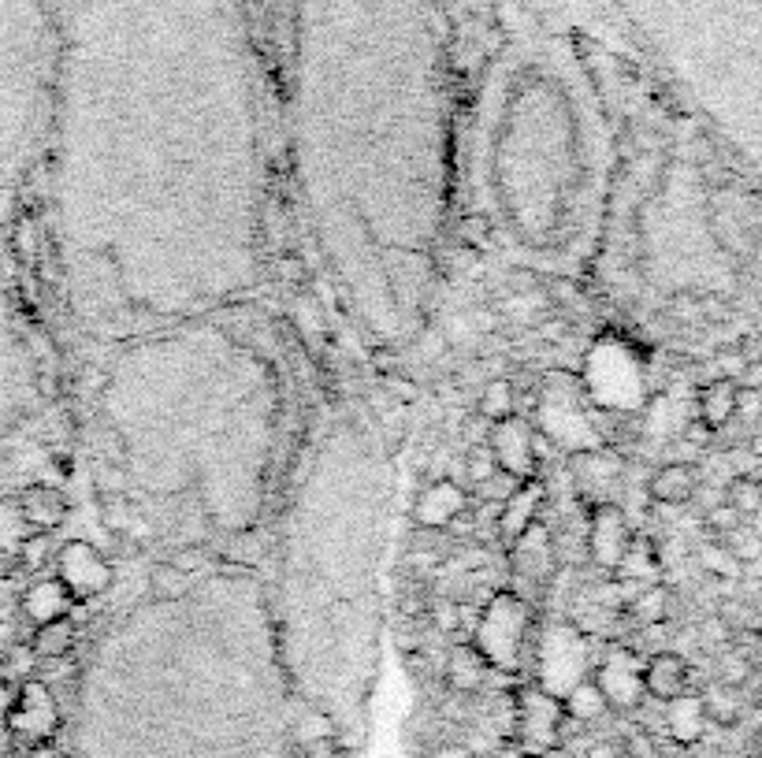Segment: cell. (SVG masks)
I'll return each instance as SVG.
<instances>
[{
    "label": "cell",
    "instance_id": "cell-45",
    "mask_svg": "<svg viewBox=\"0 0 762 758\" xmlns=\"http://www.w3.org/2000/svg\"><path fill=\"white\" fill-rule=\"evenodd\" d=\"M759 744H762V740H759Z\"/></svg>",
    "mask_w": 762,
    "mask_h": 758
},
{
    "label": "cell",
    "instance_id": "cell-36",
    "mask_svg": "<svg viewBox=\"0 0 762 758\" xmlns=\"http://www.w3.org/2000/svg\"><path fill=\"white\" fill-rule=\"evenodd\" d=\"M625 755L629 758H658V744L647 736V732H632L625 740Z\"/></svg>",
    "mask_w": 762,
    "mask_h": 758
},
{
    "label": "cell",
    "instance_id": "cell-21",
    "mask_svg": "<svg viewBox=\"0 0 762 758\" xmlns=\"http://www.w3.org/2000/svg\"><path fill=\"white\" fill-rule=\"evenodd\" d=\"M30 647H34V654H38V662L67 658L71 647H75V625H71V617H56V621L38 625L34 628V636H30Z\"/></svg>",
    "mask_w": 762,
    "mask_h": 758
},
{
    "label": "cell",
    "instance_id": "cell-39",
    "mask_svg": "<svg viewBox=\"0 0 762 758\" xmlns=\"http://www.w3.org/2000/svg\"><path fill=\"white\" fill-rule=\"evenodd\" d=\"M584 758H621V751L614 744H595L584 751Z\"/></svg>",
    "mask_w": 762,
    "mask_h": 758
},
{
    "label": "cell",
    "instance_id": "cell-41",
    "mask_svg": "<svg viewBox=\"0 0 762 758\" xmlns=\"http://www.w3.org/2000/svg\"><path fill=\"white\" fill-rule=\"evenodd\" d=\"M8 751H15V732L8 729V721H0V758L8 755Z\"/></svg>",
    "mask_w": 762,
    "mask_h": 758
},
{
    "label": "cell",
    "instance_id": "cell-26",
    "mask_svg": "<svg viewBox=\"0 0 762 758\" xmlns=\"http://www.w3.org/2000/svg\"><path fill=\"white\" fill-rule=\"evenodd\" d=\"M476 413H480L487 424L513 417L517 409H513V383L510 379H491V383L484 387V394H480V402H476Z\"/></svg>",
    "mask_w": 762,
    "mask_h": 758
},
{
    "label": "cell",
    "instance_id": "cell-20",
    "mask_svg": "<svg viewBox=\"0 0 762 758\" xmlns=\"http://www.w3.org/2000/svg\"><path fill=\"white\" fill-rule=\"evenodd\" d=\"M562 710H565V721H599L610 710V703H606V695L599 692V684L595 680H577L569 692L562 695Z\"/></svg>",
    "mask_w": 762,
    "mask_h": 758
},
{
    "label": "cell",
    "instance_id": "cell-33",
    "mask_svg": "<svg viewBox=\"0 0 762 758\" xmlns=\"http://www.w3.org/2000/svg\"><path fill=\"white\" fill-rule=\"evenodd\" d=\"M707 528H714V532H736V528H740V513H736L729 502H718V506L707 513Z\"/></svg>",
    "mask_w": 762,
    "mask_h": 758
},
{
    "label": "cell",
    "instance_id": "cell-44",
    "mask_svg": "<svg viewBox=\"0 0 762 758\" xmlns=\"http://www.w3.org/2000/svg\"><path fill=\"white\" fill-rule=\"evenodd\" d=\"M4 758H27V755H23V751H8Z\"/></svg>",
    "mask_w": 762,
    "mask_h": 758
},
{
    "label": "cell",
    "instance_id": "cell-19",
    "mask_svg": "<svg viewBox=\"0 0 762 758\" xmlns=\"http://www.w3.org/2000/svg\"><path fill=\"white\" fill-rule=\"evenodd\" d=\"M666 725H670V736L677 744H699L703 732H707V714H703V703L699 695H677L670 703V714H666Z\"/></svg>",
    "mask_w": 762,
    "mask_h": 758
},
{
    "label": "cell",
    "instance_id": "cell-18",
    "mask_svg": "<svg viewBox=\"0 0 762 758\" xmlns=\"http://www.w3.org/2000/svg\"><path fill=\"white\" fill-rule=\"evenodd\" d=\"M487 677V662L484 654L476 651L473 643H458V647H450V658H447V684L454 692H476Z\"/></svg>",
    "mask_w": 762,
    "mask_h": 758
},
{
    "label": "cell",
    "instance_id": "cell-34",
    "mask_svg": "<svg viewBox=\"0 0 762 758\" xmlns=\"http://www.w3.org/2000/svg\"><path fill=\"white\" fill-rule=\"evenodd\" d=\"M432 621L439 632H458L461 628V606L458 602H439L432 610Z\"/></svg>",
    "mask_w": 762,
    "mask_h": 758
},
{
    "label": "cell",
    "instance_id": "cell-14",
    "mask_svg": "<svg viewBox=\"0 0 762 758\" xmlns=\"http://www.w3.org/2000/svg\"><path fill=\"white\" fill-rule=\"evenodd\" d=\"M15 502L23 510V521L30 524V532H56L67 521V498L49 484L23 487V495Z\"/></svg>",
    "mask_w": 762,
    "mask_h": 758
},
{
    "label": "cell",
    "instance_id": "cell-27",
    "mask_svg": "<svg viewBox=\"0 0 762 758\" xmlns=\"http://www.w3.org/2000/svg\"><path fill=\"white\" fill-rule=\"evenodd\" d=\"M38 673V654L30 643H19L15 640L8 651H0V680H8V684H23Z\"/></svg>",
    "mask_w": 762,
    "mask_h": 758
},
{
    "label": "cell",
    "instance_id": "cell-22",
    "mask_svg": "<svg viewBox=\"0 0 762 758\" xmlns=\"http://www.w3.org/2000/svg\"><path fill=\"white\" fill-rule=\"evenodd\" d=\"M614 573H618V580H625V584H640V588H644L647 576L658 573L655 543H651L647 536H632L629 550H625V558H621V565L614 569Z\"/></svg>",
    "mask_w": 762,
    "mask_h": 758
},
{
    "label": "cell",
    "instance_id": "cell-2",
    "mask_svg": "<svg viewBox=\"0 0 762 758\" xmlns=\"http://www.w3.org/2000/svg\"><path fill=\"white\" fill-rule=\"evenodd\" d=\"M562 699L543 688H521L517 692V714H513V732L521 740V751L528 758L551 755L562 744Z\"/></svg>",
    "mask_w": 762,
    "mask_h": 758
},
{
    "label": "cell",
    "instance_id": "cell-11",
    "mask_svg": "<svg viewBox=\"0 0 762 758\" xmlns=\"http://www.w3.org/2000/svg\"><path fill=\"white\" fill-rule=\"evenodd\" d=\"M543 498H547V487L539 484L536 476L513 487L510 498H506V506L499 510V536L506 539V543L521 539L528 528L536 524L539 510H543Z\"/></svg>",
    "mask_w": 762,
    "mask_h": 758
},
{
    "label": "cell",
    "instance_id": "cell-12",
    "mask_svg": "<svg viewBox=\"0 0 762 758\" xmlns=\"http://www.w3.org/2000/svg\"><path fill=\"white\" fill-rule=\"evenodd\" d=\"M692 669L677 651H658L644 662V692L658 703H673L677 695L688 692Z\"/></svg>",
    "mask_w": 762,
    "mask_h": 758
},
{
    "label": "cell",
    "instance_id": "cell-31",
    "mask_svg": "<svg viewBox=\"0 0 762 758\" xmlns=\"http://www.w3.org/2000/svg\"><path fill=\"white\" fill-rule=\"evenodd\" d=\"M755 666H751V658L744 651H729L722 654V662H718V684H729V688H740V684H748Z\"/></svg>",
    "mask_w": 762,
    "mask_h": 758
},
{
    "label": "cell",
    "instance_id": "cell-42",
    "mask_svg": "<svg viewBox=\"0 0 762 758\" xmlns=\"http://www.w3.org/2000/svg\"><path fill=\"white\" fill-rule=\"evenodd\" d=\"M27 758H64V755H60V751L53 747V740H49V744H34V747H30Z\"/></svg>",
    "mask_w": 762,
    "mask_h": 758
},
{
    "label": "cell",
    "instance_id": "cell-28",
    "mask_svg": "<svg viewBox=\"0 0 762 758\" xmlns=\"http://www.w3.org/2000/svg\"><path fill=\"white\" fill-rule=\"evenodd\" d=\"M725 502L733 506L740 517H751V513L762 510V480L759 476H751V472H740L729 480L725 487Z\"/></svg>",
    "mask_w": 762,
    "mask_h": 758
},
{
    "label": "cell",
    "instance_id": "cell-29",
    "mask_svg": "<svg viewBox=\"0 0 762 758\" xmlns=\"http://www.w3.org/2000/svg\"><path fill=\"white\" fill-rule=\"evenodd\" d=\"M30 536V524L15 498H0V554H15V547Z\"/></svg>",
    "mask_w": 762,
    "mask_h": 758
},
{
    "label": "cell",
    "instance_id": "cell-5",
    "mask_svg": "<svg viewBox=\"0 0 762 758\" xmlns=\"http://www.w3.org/2000/svg\"><path fill=\"white\" fill-rule=\"evenodd\" d=\"M8 729L15 732V740H27L34 744H49L60 729V703H56L53 688L41 677H30L19 684L15 706L8 714Z\"/></svg>",
    "mask_w": 762,
    "mask_h": 758
},
{
    "label": "cell",
    "instance_id": "cell-40",
    "mask_svg": "<svg viewBox=\"0 0 762 758\" xmlns=\"http://www.w3.org/2000/svg\"><path fill=\"white\" fill-rule=\"evenodd\" d=\"M12 643H15V625L8 617H0V651H8Z\"/></svg>",
    "mask_w": 762,
    "mask_h": 758
},
{
    "label": "cell",
    "instance_id": "cell-13",
    "mask_svg": "<svg viewBox=\"0 0 762 758\" xmlns=\"http://www.w3.org/2000/svg\"><path fill=\"white\" fill-rule=\"evenodd\" d=\"M510 558H513V573L521 576V580H528V584H539V580L554 569L551 532L536 521L525 536L510 543Z\"/></svg>",
    "mask_w": 762,
    "mask_h": 758
},
{
    "label": "cell",
    "instance_id": "cell-38",
    "mask_svg": "<svg viewBox=\"0 0 762 758\" xmlns=\"http://www.w3.org/2000/svg\"><path fill=\"white\" fill-rule=\"evenodd\" d=\"M432 758H473V747L469 744H443Z\"/></svg>",
    "mask_w": 762,
    "mask_h": 758
},
{
    "label": "cell",
    "instance_id": "cell-8",
    "mask_svg": "<svg viewBox=\"0 0 762 758\" xmlns=\"http://www.w3.org/2000/svg\"><path fill=\"white\" fill-rule=\"evenodd\" d=\"M632 536L636 532L629 528V517H625L618 502L588 506V554H592L595 565H603V569L614 573L621 558H625V550H629Z\"/></svg>",
    "mask_w": 762,
    "mask_h": 758
},
{
    "label": "cell",
    "instance_id": "cell-15",
    "mask_svg": "<svg viewBox=\"0 0 762 758\" xmlns=\"http://www.w3.org/2000/svg\"><path fill=\"white\" fill-rule=\"evenodd\" d=\"M19 606H23V614H27L34 625H45V621H56V617L71 614L75 599H71V591H67L64 584L53 576V580H38V584H30Z\"/></svg>",
    "mask_w": 762,
    "mask_h": 758
},
{
    "label": "cell",
    "instance_id": "cell-43",
    "mask_svg": "<svg viewBox=\"0 0 762 758\" xmlns=\"http://www.w3.org/2000/svg\"><path fill=\"white\" fill-rule=\"evenodd\" d=\"M539 335H547V339H558V335H565V324H543V327H539Z\"/></svg>",
    "mask_w": 762,
    "mask_h": 758
},
{
    "label": "cell",
    "instance_id": "cell-17",
    "mask_svg": "<svg viewBox=\"0 0 762 758\" xmlns=\"http://www.w3.org/2000/svg\"><path fill=\"white\" fill-rule=\"evenodd\" d=\"M736 379H710L707 387L699 391V424L707 432H722L725 424L736 417Z\"/></svg>",
    "mask_w": 762,
    "mask_h": 758
},
{
    "label": "cell",
    "instance_id": "cell-4",
    "mask_svg": "<svg viewBox=\"0 0 762 758\" xmlns=\"http://www.w3.org/2000/svg\"><path fill=\"white\" fill-rule=\"evenodd\" d=\"M588 669V636L577 625H554L539 647V673L543 692L565 695Z\"/></svg>",
    "mask_w": 762,
    "mask_h": 758
},
{
    "label": "cell",
    "instance_id": "cell-9",
    "mask_svg": "<svg viewBox=\"0 0 762 758\" xmlns=\"http://www.w3.org/2000/svg\"><path fill=\"white\" fill-rule=\"evenodd\" d=\"M595 684L606 695V703L618 710H632L644 703V662L629 651V647H610L606 658L595 669Z\"/></svg>",
    "mask_w": 762,
    "mask_h": 758
},
{
    "label": "cell",
    "instance_id": "cell-30",
    "mask_svg": "<svg viewBox=\"0 0 762 758\" xmlns=\"http://www.w3.org/2000/svg\"><path fill=\"white\" fill-rule=\"evenodd\" d=\"M15 565L27 569V573H38L41 565H49L53 558V532H30L19 547H15Z\"/></svg>",
    "mask_w": 762,
    "mask_h": 758
},
{
    "label": "cell",
    "instance_id": "cell-23",
    "mask_svg": "<svg viewBox=\"0 0 762 758\" xmlns=\"http://www.w3.org/2000/svg\"><path fill=\"white\" fill-rule=\"evenodd\" d=\"M149 591H153L157 602H179L194 591V573H186V569H179L175 562L164 558V562L149 569Z\"/></svg>",
    "mask_w": 762,
    "mask_h": 758
},
{
    "label": "cell",
    "instance_id": "cell-37",
    "mask_svg": "<svg viewBox=\"0 0 762 758\" xmlns=\"http://www.w3.org/2000/svg\"><path fill=\"white\" fill-rule=\"evenodd\" d=\"M15 695H19V684H8V680H0V721H8L15 706Z\"/></svg>",
    "mask_w": 762,
    "mask_h": 758
},
{
    "label": "cell",
    "instance_id": "cell-24",
    "mask_svg": "<svg viewBox=\"0 0 762 758\" xmlns=\"http://www.w3.org/2000/svg\"><path fill=\"white\" fill-rule=\"evenodd\" d=\"M699 703H703V714H707V721L722 725V729L736 725V721H740V714H744V703H740L736 688H729V684H710L707 692L699 695Z\"/></svg>",
    "mask_w": 762,
    "mask_h": 758
},
{
    "label": "cell",
    "instance_id": "cell-7",
    "mask_svg": "<svg viewBox=\"0 0 762 758\" xmlns=\"http://www.w3.org/2000/svg\"><path fill=\"white\" fill-rule=\"evenodd\" d=\"M621 476H625V461L614 450L592 446V450H577L569 458V480L573 491L584 506H599V502H618Z\"/></svg>",
    "mask_w": 762,
    "mask_h": 758
},
{
    "label": "cell",
    "instance_id": "cell-25",
    "mask_svg": "<svg viewBox=\"0 0 762 758\" xmlns=\"http://www.w3.org/2000/svg\"><path fill=\"white\" fill-rule=\"evenodd\" d=\"M670 588H662V584H644V588L632 595L629 610L636 621H644V625H658V621H666L670 617Z\"/></svg>",
    "mask_w": 762,
    "mask_h": 758
},
{
    "label": "cell",
    "instance_id": "cell-35",
    "mask_svg": "<svg viewBox=\"0 0 762 758\" xmlns=\"http://www.w3.org/2000/svg\"><path fill=\"white\" fill-rule=\"evenodd\" d=\"M703 565H707L710 573H736L733 550H725V547H707L703 550Z\"/></svg>",
    "mask_w": 762,
    "mask_h": 758
},
{
    "label": "cell",
    "instance_id": "cell-32",
    "mask_svg": "<svg viewBox=\"0 0 762 758\" xmlns=\"http://www.w3.org/2000/svg\"><path fill=\"white\" fill-rule=\"evenodd\" d=\"M469 480H473L476 487L480 484H487V480H495L499 476V465H495V458H491V450H487V443H480V446H469Z\"/></svg>",
    "mask_w": 762,
    "mask_h": 758
},
{
    "label": "cell",
    "instance_id": "cell-3",
    "mask_svg": "<svg viewBox=\"0 0 762 758\" xmlns=\"http://www.w3.org/2000/svg\"><path fill=\"white\" fill-rule=\"evenodd\" d=\"M56 580L71 591L75 602L101 599L112 584H116V569L101 550L86 543V539H71L56 550Z\"/></svg>",
    "mask_w": 762,
    "mask_h": 758
},
{
    "label": "cell",
    "instance_id": "cell-1",
    "mask_svg": "<svg viewBox=\"0 0 762 758\" xmlns=\"http://www.w3.org/2000/svg\"><path fill=\"white\" fill-rule=\"evenodd\" d=\"M528 628H532V606L517 591H499L476 614L473 647L484 654L487 669L517 673V669L525 666Z\"/></svg>",
    "mask_w": 762,
    "mask_h": 758
},
{
    "label": "cell",
    "instance_id": "cell-6",
    "mask_svg": "<svg viewBox=\"0 0 762 758\" xmlns=\"http://www.w3.org/2000/svg\"><path fill=\"white\" fill-rule=\"evenodd\" d=\"M536 439L539 435L532 432V424L525 417H517V413L491 424L487 450H491L502 476H510L513 484H525V480L536 476Z\"/></svg>",
    "mask_w": 762,
    "mask_h": 758
},
{
    "label": "cell",
    "instance_id": "cell-16",
    "mask_svg": "<svg viewBox=\"0 0 762 758\" xmlns=\"http://www.w3.org/2000/svg\"><path fill=\"white\" fill-rule=\"evenodd\" d=\"M699 487V476L692 465H684V461H673V465H662V469L651 476V498H655L658 506H684V502H692Z\"/></svg>",
    "mask_w": 762,
    "mask_h": 758
},
{
    "label": "cell",
    "instance_id": "cell-10",
    "mask_svg": "<svg viewBox=\"0 0 762 758\" xmlns=\"http://www.w3.org/2000/svg\"><path fill=\"white\" fill-rule=\"evenodd\" d=\"M465 510H469L465 487L454 484V480H435V484L424 487L421 498H417L413 521L421 524V528H450Z\"/></svg>",
    "mask_w": 762,
    "mask_h": 758
}]
</instances>
